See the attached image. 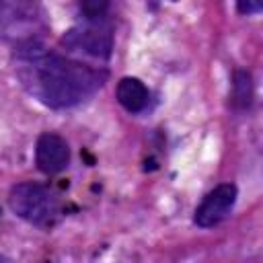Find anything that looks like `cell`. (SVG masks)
I'll return each mask as SVG.
<instances>
[{
  "label": "cell",
  "instance_id": "cell-1",
  "mask_svg": "<svg viewBox=\"0 0 263 263\" xmlns=\"http://www.w3.org/2000/svg\"><path fill=\"white\" fill-rule=\"evenodd\" d=\"M21 76L31 92L53 109L80 103L105 80V74L99 70L39 49H27L23 53Z\"/></svg>",
  "mask_w": 263,
  "mask_h": 263
},
{
  "label": "cell",
  "instance_id": "cell-2",
  "mask_svg": "<svg viewBox=\"0 0 263 263\" xmlns=\"http://www.w3.org/2000/svg\"><path fill=\"white\" fill-rule=\"evenodd\" d=\"M8 203H10V210L18 218H23L31 224H37V226L53 224V220L60 212L55 195L39 183H18V185H14L10 189Z\"/></svg>",
  "mask_w": 263,
  "mask_h": 263
},
{
  "label": "cell",
  "instance_id": "cell-3",
  "mask_svg": "<svg viewBox=\"0 0 263 263\" xmlns=\"http://www.w3.org/2000/svg\"><path fill=\"white\" fill-rule=\"evenodd\" d=\"M236 203V187L232 183H222L218 187H214L203 201L199 203V208L195 210V224L199 228H212L218 226L220 222H224L232 208Z\"/></svg>",
  "mask_w": 263,
  "mask_h": 263
},
{
  "label": "cell",
  "instance_id": "cell-4",
  "mask_svg": "<svg viewBox=\"0 0 263 263\" xmlns=\"http://www.w3.org/2000/svg\"><path fill=\"white\" fill-rule=\"evenodd\" d=\"M64 43L95 58H109L113 49V33L107 25H86L68 31L64 35Z\"/></svg>",
  "mask_w": 263,
  "mask_h": 263
},
{
  "label": "cell",
  "instance_id": "cell-5",
  "mask_svg": "<svg viewBox=\"0 0 263 263\" xmlns=\"http://www.w3.org/2000/svg\"><path fill=\"white\" fill-rule=\"evenodd\" d=\"M68 160H70V148L62 136H58L53 132H45L37 138L35 162L41 173L55 175L66 168Z\"/></svg>",
  "mask_w": 263,
  "mask_h": 263
},
{
  "label": "cell",
  "instance_id": "cell-6",
  "mask_svg": "<svg viewBox=\"0 0 263 263\" xmlns=\"http://www.w3.org/2000/svg\"><path fill=\"white\" fill-rule=\"evenodd\" d=\"M117 101L125 111L138 113L148 105V88L138 78H121L117 84Z\"/></svg>",
  "mask_w": 263,
  "mask_h": 263
},
{
  "label": "cell",
  "instance_id": "cell-7",
  "mask_svg": "<svg viewBox=\"0 0 263 263\" xmlns=\"http://www.w3.org/2000/svg\"><path fill=\"white\" fill-rule=\"evenodd\" d=\"M253 99V82H251V74L247 70H236L234 72V82H232V101L236 107L245 109L249 107Z\"/></svg>",
  "mask_w": 263,
  "mask_h": 263
},
{
  "label": "cell",
  "instance_id": "cell-8",
  "mask_svg": "<svg viewBox=\"0 0 263 263\" xmlns=\"http://www.w3.org/2000/svg\"><path fill=\"white\" fill-rule=\"evenodd\" d=\"M109 4H111V0H78L80 12L90 21L92 18H101L109 10Z\"/></svg>",
  "mask_w": 263,
  "mask_h": 263
},
{
  "label": "cell",
  "instance_id": "cell-9",
  "mask_svg": "<svg viewBox=\"0 0 263 263\" xmlns=\"http://www.w3.org/2000/svg\"><path fill=\"white\" fill-rule=\"evenodd\" d=\"M236 8L240 14H257L263 8V0H236Z\"/></svg>",
  "mask_w": 263,
  "mask_h": 263
}]
</instances>
